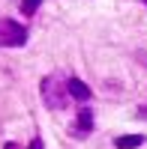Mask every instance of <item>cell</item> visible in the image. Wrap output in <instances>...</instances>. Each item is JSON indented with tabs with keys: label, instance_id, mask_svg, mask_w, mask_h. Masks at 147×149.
Instances as JSON below:
<instances>
[{
	"label": "cell",
	"instance_id": "3",
	"mask_svg": "<svg viewBox=\"0 0 147 149\" xmlns=\"http://www.w3.org/2000/svg\"><path fill=\"white\" fill-rule=\"evenodd\" d=\"M69 131L75 134V137H81V140L93 131V107H90V104H84V107L78 110V116H75V122L69 125Z\"/></svg>",
	"mask_w": 147,
	"mask_h": 149
},
{
	"label": "cell",
	"instance_id": "8",
	"mask_svg": "<svg viewBox=\"0 0 147 149\" xmlns=\"http://www.w3.org/2000/svg\"><path fill=\"white\" fill-rule=\"evenodd\" d=\"M3 149H18V146H15V143H6V146H3Z\"/></svg>",
	"mask_w": 147,
	"mask_h": 149
},
{
	"label": "cell",
	"instance_id": "4",
	"mask_svg": "<svg viewBox=\"0 0 147 149\" xmlns=\"http://www.w3.org/2000/svg\"><path fill=\"white\" fill-rule=\"evenodd\" d=\"M66 90H69V95L75 98V102H90V98H93V90H90L81 78H75V74L66 78Z\"/></svg>",
	"mask_w": 147,
	"mask_h": 149
},
{
	"label": "cell",
	"instance_id": "5",
	"mask_svg": "<svg viewBox=\"0 0 147 149\" xmlns=\"http://www.w3.org/2000/svg\"><path fill=\"white\" fill-rule=\"evenodd\" d=\"M114 146L117 149H138V146H144V134H120V137H114Z\"/></svg>",
	"mask_w": 147,
	"mask_h": 149
},
{
	"label": "cell",
	"instance_id": "2",
	"mask_svg": "<svg viewBox=\"0 0 147 149\" xmlns=\"http://www.w3.org/2000/svg\"><path fill=\"white\" fill-rule=\"evenodd\" d=\"M27 45V30L12 18H0V48H21Z\"/></svg>",
	"mask_w": 147,
	"mask_h": 149
},
{
	"label": "cell",
	"instance_id": "7",
	"mask_svg": "<svg viewBox=\"0 0 147 149\" xmlns=\"http://www.w3.org/2000/svg\"><path fill=\"white\" fill-rule=\"evenodd\" d=\"M27 149H42V140H39V137H33V140H30V146H27Z\"/></svg>",
	"mask_w": 147,
	"mask_h": 149
},
{
	"label": "cell",
	"instance_id": "6",
	"mask_svg": "<svg viewBox=\"0 0 147 149\" xmlns=\"http://www.w3.org/2000/svg\"><path fill=\"white\" fill-rule=\"evenodd\" d=\"M39 3H42V0H21V12H24V15H33Z\"/></svg>",
	"mask_w": 147,
	"mask_h": 149
},
{
	"label": "cell",
	"instance_id": "9",
	"mask_svg": "<svg viewBox=\"0 0 147 149\" xmlns=\"http://www.w3.org/2000/svg\"><path fill=\"white\" fill-rule=\"evenodd\" d=\"M144 6H147V0H144Z\"/></svg>",
	"mask_w": 147,
	"mask_h": 149
},
{
	"label": "cell",
	"instance_id": "1",
	"mask_svg": "<svg viewBox=\"0 0 147 149\" xmlns=\"http://www.w3.org/2000/svg\"><path fill=\"white\" fill-rule=\"evenodd\" d=\"M39 93H42V102L45 107H51V110H63L66 107V81L60 78V74H45L42 84H39Z\"/></svg>",
	"mask_w": 147,
	"mask_h": 149
}]
</instances>
